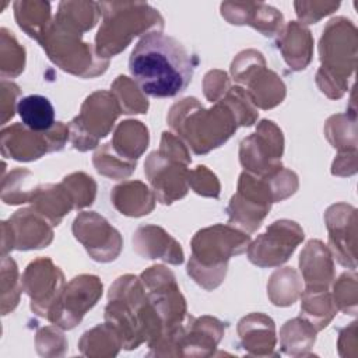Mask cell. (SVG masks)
<instances>
[{
    "label": "cell",
    "mask_w": 358,
    "mask_h": 358,
    "mask_svg": "<svg viewBox=\"0 0 358 358\" xmlns=\"http://www.w3.org/2000/svg\"><path fill=\"white\" fill-rule=\"evenodd\" d=\"M102 295V284L94 275H81L73 278V281L62 289L60 295L52 305L49 310V319L55 323H59L63 316L67 313L66 320L63 322V329L74 327L84 313L91 309L98 298Z\"/></svg>",
    "instance_id": "277c9868"
},
{
    "label": "cell",
    "mask_w": 358,
    "mask_h": 358,
    "mask_svg": "<svg viewBox=\"0 0 358 358\" xmlns=\"http://www.w3.org/2000/svg\"><path fill=\"white\" fill-rule=\"evenodd\" d=\"M194 66V56L161 31L145 34L129 57V71L140 91L155 98H171L185 91Z\"/></svg>",
    "instance_id": "6da1fadb"
},
{
    "label": "cell",
    "mask_w": 358,
    "mask_h": 358,
    "mask_svg": "<svg viewBox=\"0 0 358 358\" xmlns=\"http://www.w3.org/2000/svg\"><path fill=\"white\" fill-rule=\"evenodd\" d=\"M17 112L22 124L32 131L45 133L55 126V108L43 95L32 94L21 98L17 103Z\"/></svg>",
    "instance_id": "5b68a950"
},
{
    "label": "cell",
    "mask_w": 358,
    "mask_h": 358,
    "mask_svg": "<svg viewBox=\"0 0 358 358\" xmlns=\"http://www.w3.org/2000/svg\"><path fill=\"white\" fill-rule=\"evenodd\" d=\"M14 10L21 29L36 41H41L50 25V4L42 1H15Z\"/></svg>",
    "instance_id": "8992f818"
},
{
    "label": "cell",
    "mask_w": 358,
    "mask_h": 358,
    "mask_svg": "<svg viewBox=\"0 0 358 358\" xmlns=\"http://www.w3.org/2000/svg\"><path fill=\"white\" fill-rule=\"evenodd\" d=\"M103 24L96 35V50L101 57L112 56L127 46L133 36L145 28L162 29L164 21L157 10L147 3H99Z\"/></svg>",
    "instance_id": "7a4b0ae2"
},
{
    "label": "cell",
    "mask_w": 358,
    "mask_h": 358,
    "mask_svg": "<svg viewBox=\"0 0 358 358\" xmlns=\"http://www.w3.org/2000/svg\"><path fill=\"white\" fill-rule=\"evenodd\" d=\"M303 239V231L296 222L275 221L249 248V260L260 267L278 266L288 260L296 245Z\"/></svg>",
    "instance_id": "3957f363"
}]
</instances>
